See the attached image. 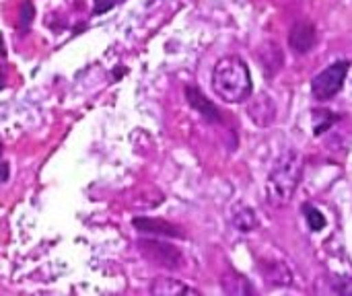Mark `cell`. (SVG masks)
Instances as JSON below:
<instances>
[{
	"label": "cell",
	"instance_id": "obj_1",
	"mask_svg": "<svg viewBox=\"0 0 352 296\" xmlns=\"http://www.w3.org/2000/svg\"><path fill=\"white\" fill-rule=\"evenodd\" d=\"M214 95L227 103H243L252 95V74L248 64L239 56H225L212 70Z\"/></svg>",
	"mask_w": 352,
	"mask_h": 296
},
{
	"label": "cell",
	"instance_id": "obj_2",
	"mask_svg": "<svg viewBox=\"0 0 352 296\" xmlns=\"http://www.w3.org/2000/svg\"><path fill=\"white\" fill-rule=\"evenodd\" d=\"M303 177V157L297 150L280 155L266 181V200L272 208H285L291 204Z\"/></svg>",
	"mask_w": 352,
	"mask_h": 296
},
{
	"label": "cell",
	"instance_id": "obj_3",
	"mask_svg": "<svg viewBox=\"0 0 352 296\" xmlns=\"http://www.w3.org/2000/svg\"><path fill=\"white\" fill-rule=\"evenodd\" d=\"M349 68H351L349 60H338L332 66H328L326 70H322L311 80V95H314V99L320 101V103L334 99L342 91V87H344Z\"/></svg>",
	"mask_w": 352,
	"mask_h": 296
},
{
	"label": "cell",
	"instance_id": "obj_4",
	"mask_svg": "<svg viewBox=\"0 0 352 296\" xmlns=\"http://www.w3.org/2000/svg\"><path fill=\"white\" fill-rule=\"evenodd\" d=\"M138 249L142 251V255L146 260L155 262L157 266H165V268L175 270L182 264V255L169 245H163V243H157V241H140Z\"/></svg>",
	"mask_w": 352,
	"mask_h": 296
},
{
	"label": "cell",
	"instance_id": "obj_5",
	"mask_svg": "<svg viewBox=\"0 0 352 296\" xmlns=\"http://www.w3.org/2000/svg\"><path fill=\"white\" fill-rule=\"evenodd\" d=\"M289 43H291V47L295 52L307 54L314 47V43H316V27H314V23H309V21L297 23L293 27L291 35H289Z\"/></svg>",
	"mask_w": 352,
	"mask_h": 296
},
{
	"label": "cell",
	"instance_id": "obj_6",
	"mask_svg": "<svg viewBox=\"0 0 352 296\" xmlns=\"http://www.w3.org/2000/svg\"><path fill=\"white\" fill-rule=\"evenodd\" d=\"M186 97H188V103L198 109L208 122H221V111L202 95L200 89H194V87H186Z\"/></svg>",
	"mask_w": 352,
	"mask_h": 296
},
{
	"label": "cell",
	"instance_id": "obj_7",
	"mask_svg": "<svg viewBox=\"0 0 352 296\" xmlns=\"http://www.w3.org/2000/svg\"><path fill=\"white\" fill-rule=\"evenodd\" d=\"M151 293L161 296H179V295H196L194 288L186 286L184 282L175 280V278H157L151 284Z\"/></svg>",
	"mask_w": 352,
	"mask_h": 296
},
{
	"label": "cell",
	"instance_id": "obj_8",
	"mask_svg": "<svg viewBox=\"0 0 352 296\" xmlns=\"http://www.w3.org/2000/svg\"><path fill=\"white\" fill-rule=\"evenodd\" d=\"M134 227L142 233H157V235H167V237H182L179 229L163 223V220H146V218H134Z\"/></svg>",
	"mask_w": 352,
	"mask_h": 296
},
{
	"label": "cell",
	"instance_id": "obj_9",
	"mask_svg": "<svg viewBox=\"0 0 352 296\" xmlns=\"http://www.w3.org/2000/svg\"><path fill=\"white\" fill-rule=\"evenodd\" d=\"M231 223H233V227L239 229L241 233H250V231H254V229L258 227V220H256L254 210L248 208V206H241V204H237V206L233 208Z\"/></svg>",
	"mask_w": 352,
	"mask_h": 296
},
{
	"label": "cell",
	"instance_id": "obj_10",
	"mask_svg": "<svg viewBox=\"0 0 352 296\" xmlns=\"http://www.w3.org/2000/svg\"><path fill=\"white\" fill-rule=\"evenodd\" d=\"M231 278H233V284L227 282V280H223L225 293H229V295H248V293H254V288L250 286V282L243 276H239L237 272H231Z\"/></svg>",
	"mask_w": 352,
	"mask_h": 296
},
{
	"label": "cell",
	"instance_id": "obj_11",
	"mask_svg": "<svg viewBox=\"0 0 352 296\" xmlns=\"http://www.w3.org/2000/svg\"><path fill=\"white\" fill-rule=\"evenodd\" d=\"M303 214H305V220H307V225H309V229L314 233H318V231H322L326 227V218H324V214L316 206L303 204Z\"/></svg>",
	"mask_w": 352,
	"mask_h": 296
},
{
	"label": "cell",
	"instance_id": "obj_12",
	"mask_svg": "<svg viewBox=\"0 0 352 296\" xmlns=\"http://www.w3.org/2000/svg\"><path fill=\"white\" fill-rule=\"evenodd\" d=\"M338 117L332 113V111H324V109H318V111H314V122H316V134L320 136V134H324L334 122H336Z\"/></svg>",
	"mask_w": 352,
	"mask_h": 296
},
{
	"label": "cell",
	"instance_id": "obj_13",
	"mask_svg": "<svg viewBox=\"0 0 352 296\" xmlns=\"http://www.w3.org/2000/svg\"><path fill=\"white\" fill-rule=\"evenodd\" d=\"M120 2H124V0H95L93 14H103V12H107L111 6H116V4H120Z\"/></svg>",
	"mask_w": 352,
	"mask_h": 296
},
{
	"label": "cell",
	"instance_id": "obj_14",
	"mask_svg": "<svg viewBox=\"0 0 352 296\" xmlns=\"http://www.w3.org/2000/svg\"><path fill=\"white\" fill-rule=\"evenodd\" d=\"M338 295H352V280L351 278H342V280H338V284H336V288H334Z\"/></svg>",
	"mask_w": 352,
	"mask_h": 296
},
{
	"label": "cell",
	"instance_id": "obj_15",
	"mask_svg": "<svg viewBox=\"0 0 352 296\" xmlns=\"http://www.w3.org/2000/svg\"><path fill=\"white\" fill-rule=\"evenodd\" d=\"M4 181H8V163H4Z\"/></svg>",
	"mask_w": 352,
	"mask_h": 296
}]
</instances>
